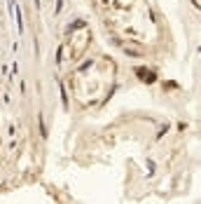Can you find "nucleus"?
<instances>
[{"label":"nucleus","instance_id":"1","mask_svg":"<svg viewBox=\"0 0 201 204\" xmlns=\"http://www.w3.org/2000/svg\"><path fill=\"white\" fill-rule=\"evenodd\" d=\"M9 7H12V14H14V21H16V33H21L24 31V24H21V12H19L16 0H9Z\"/></svg>","mask_w":201,"mask_h":204}]
</instances>
